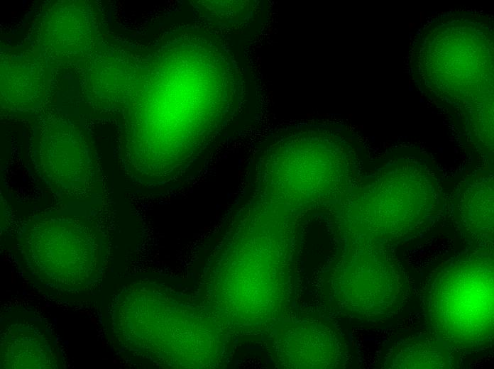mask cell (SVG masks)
I'll list each match as a JSON object with an SVG mask.
<instances>
[{"label": "cell", "mask_w": 494, "mask_h": 369, "mask_svg": "<svg viewBox=\"0 0 494 369\" xmlns=\"http://www.w3.org/2000/svg\"><path fill=\"white\" fill-rule=\"evenodd\" d=\"M348 265L339 280V294L346 310L362 317L395 313L403 302L405 280L399 268L384 256L365 265Z\"/></svg>", "instance_id": "2"}, {"label": "cell", "mask_w": 494, "mask_h": 369, "mask_svg": "<svg viewBox=\"0 0 494 369\" xmlns=\"http://www.w3.org/2000/svg\"><path fill=\"white\" fill-rule=\"evenodd\" d=\"M448 347L439 338L422 336L395 345L388 354L385 367L393 369L448 368Z\"/></svg>", "instance_id": "3"}, {"label": "cell", "mask_w": 494, "mask_h": 369, "mask_svg": "<svg viewBox=\"0 0 494 369\" xmlns=\"http://www.w3.org/2000/svg\"><path fill=\"white\" fill-rule=\"evenodd\" d=\"M493 258L462 255L432 276L426 293L428 321L448 348L474 351L493 338Z\"/></svg>", "instance_id": "1"}]
</instances>
